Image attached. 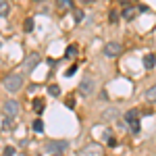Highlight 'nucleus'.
<instances>
[{
    "label": "nucleus",
    "mask_w": 156,
    "mask_h": 156,
    "mask_svg": "<svg viewBox=\"0 0 156 156\" xmlns=\"http://www.w3.org/2000/svg\"><path fill=\"white\" fill-rule=\"evenodd\" d=\"M21 85H23V75L21 73H11V75L4 77V90H9V92H19Z\"/></svg>",
    "instance_id": "1"
},
{
    "label": "nucleus",
    "mask_w": 156,
    "mask_h": 156,
    "mask_svg": "<svg viewBox=\"0 0 156 156\" xmlns=\"http://www.w3.org/2000/svg\"><path fill=\"white\" fill-rule=\"evenodd\" d=\"M123 123H125L133 133H140V112H137L135 108H131V110L125 112V121H123Z\"/></svg>",
    "instance_id": "2"
},
{
    "label": "nucleus",
    "mask_w": 156,
    "mask_h": 156,
    "mask_svg": "<svg viewBox=\"0 0 156 156\" xmlns=\"http://www.w3.org/2000/svg\"><path fill=\"white\" fill-rule=\"evenodd\" d=\"M121 42H115V40H110L104 44V56H110V58H115V56H119L121 54Z\"/></svg>",
    "instance_id": "3"
},
{
    "label": "nucleus",
    "mask_w": 156,
    "mask_h": 156,
    "mask_svg": "<svg viewBox=\"0 0 156 156\" xmlns=\"http://www.w3.org/2000/svg\"><path fill=\"white\" fill-rule=\"evenodd\" d=\"M67 148H69V142H65V140H54V142H48V144H46V150H48V152H54V154L65 152Z\"/></svg>",
    "instance_id": "4"
},
{
    "label": "nucleus",
    "mask_w": 156,
    "mask_h": 156,
    "mask_svg": "<svg viewBox=\"0 0 156 156\" xmlns=\"http://www.w3.org/2000/svg\"><path fill=\"white\" fill-rule=\"evenodd\" d=\"M79 156H104V150H102V146L100 144H87L79 152Z\"/></svg>",
    "instance_id": "5"
},
{
    "label": "nucleus",
    "mask_w": 156,
    "mask_h": 156,
    "mask_svg": "<svg viewBox=\"0 0 156 156\" xmlns=\"http://www.w3.org/2000/svg\"><path fill=\"white\" fill-rule=\"evenodd\" d=\"M94 87H96V81L92 79V77H85L81 85H79V92L83 94V96H92L94 94Z\"/></svg>",
    "instance_id": "6"
},
{
    "label": "nucleus",
    "mask_w": 156,
    "mask_h": 156,
    "mask_svg": "<svg viewBox=\"0 0 156 156\" xmlns=\"http://www.w3.org/2000/svg\"><path fill=\"white\" fill-rule=\"evenodd\" d=\"M4 112H6L9 119L17 117V112H19V104H17L15 100H6V102H4Z\"/></svg>",
    "instance_id": "7"
},
{
    "label": "nucleus",
    "mask_w": 156,
    "mask_h": 156,
    "mask_svg": "<svg viewBox=\"0 0 156 156\" xmlns=\"http://www.w3.org/2000/svg\"><path fill=\"white\" fill-rule=\"evenodd\" d=\"M37 62H40V54H29V56H27V58H25V71H31V69H34V67H36Z\"/></svg>",
    "instance_id": "8"
},
{
    "label": "nucleus",
    "mask_w": 156,
    "mask_h": 156,
    "mask_svg": "<svg viewBox=\"0 0 156 156\" xmlns=\"http://www.w3.org/2000/svg\"><path fill=\"white\" fill-rule=\"evenodd\" d=\"M144 67L146 69H154L156 67V56L154 54H146L144 56Z\"/></svg>",
    "instance_id": "9"
},
{
    "label": "nucleus",
    "mask_w": 156,
    "mask_h": 156,
    "mask_svg": "<svg viewBox=\"0 0 156 156\" xmlns=\"http://www.w3.org/2000/svg\"><path fill=\"white\" fill-rule=\"evenodd\" d=\"M135 12H137V6H125V9H123V17H125V19H133Z\"/></svg>",
    "instance_id": "10"
},
{
    "label": "nucleus",
    "mask_w": 156,
    "mask_h": 156,
    "mask_svg": "<svg viewBox=\"0 0 156 156\" xmlns=\"http://www.w3.org/2000/svg\"><path fill=\"white\" fill-rule=\"evenodd\" d=\"M44 108H46V106H44V100H42V98H36V100H34V110H36L37 115H40Z\"/></svg>",
    "instance_id": "11"
},
{
    "label": "nucleus",
    "mask_w": 156,
    "mask_h": 156,
    "mask_svg": "<svg viewBox=\"0 0 156 156\" xmlns=\"http://www.w3.org/2000/svg\"><path fill=\"white\" fill-rule=\"evenodd\" d=\"M146 98H148L150 102H156V83L152 85V87H150L148 92H146Z\"/></svg>",
    "instance_id": "12"
},
{
    "label": "nucleus",
    "mask_w": 156,
    "mask_h": 156,
    "mask_svg": "<svg viewBox=\"0 0 156 156\" xmlns=\"http://www.w3.org/2000/svg\"><path fill=\"white\" fill-rule=\"evenodd\" d=\"M34 131H37V133L44 131V121H42V119H36V121H34Z\"/></svg>",
    "instance_id": "13"
},
{
    "label": "nucleus",
    "mask_w": 156,
    "mask_h": 156,
    "mask_svg": "<svg viewBox=\"0 0 156 156\" xmlns=\"http://www.w3.org/2000/svg\"><path fill=\"white\" fill-rule=\"evenodd\" d=\"M48 94H50V96H54V98L60 96V87H58L56 83H54V85H50V87H48Z\"/></svg>",
    "instance_id": "14"
},
{
    "label": "nucleus",
    "mask_w": 156,
    "mask_h": 156,
    "mask_svg": "<svg viewBox=\"0 0 156 156\" xmlns=\"http://www.w3.org/2000/svg\"><path fill=\"white\" fill-rule=\"evenodd\" d=\"M75 54H77V48H75V46H69V48L65 50V56H67V58H73Z\"/></svg>",
    "instance_id": "15"
},
{
    "label": "nucleus",
    "mask_w": 156,
    "mask_h": 156,
    "mask_svg": "<svg viewBox=\"0 0 156 156\" xmlns=\"http://www.w3.org/2000/svg\"><path fill=\"white\" fill-rule=\"evenodd\" d=\"M56 2H58L60 9H71L73 6V0H56Z\"/></svg>",
    "instance_id": "16"
},
{
    "label": "nucleus",
    "mask_w": 156,
    "mask_h": 156,
    "mask_svg": "<svg viewBox=\"0 0 156 156\" xmlns=\"http://www.w3.org/2000/svg\"><path fill=\"white\" fill-rule=\"evenodd\" d=\"M6 12H9V2L0 0V15H6Z\"/></svg>",
    "instance_id": "17"
},
{
    "label": "nucleus",
    "mask_w": 156,
    "mask_h": 156,
    "mask_svg": "<svg viewBox=\"0 0 156 156\" xmlns=\"http://www.w3.org/2000/svg\"><path fill=\"white\" fill-rule=\"evenodd\" d=\"M75 71H77V65H71V67L65 71V75H67V77H73V75H75Z\"/></svg>",
    "instance_id": "18"
},
{
    "label": "nucleus",
    "mask_w": 156,
    "mask_h": 156,
    "mask_svg": "<svg viewBox=\"0 0 156 156\" xmlns=\"http://www.w3.org/2000/svg\"><path fill=\"white\" fill-rule=\"evenodd\" d=\"M34 29V19H27L25 21V31H31Z\"/></svg>",
    "instance_id": "19"
},
{
    "label": "nucleus",
    "mask_w": 156,
    "mask_h": 156,
    "mask_svg": "<svg viewBox=\"0 0 156 156\" xmlns=\"http://www.w3.org/2000/svg\"><path fill=\"white\" fill-rule=\"evenodd\" d=\"M15 154V148H12V146H6V148H4V156H12Z\"/></svg>",
    "instance_id": "20"
},
{
    "label": "nucleus",
    "mask_w": 156,
    "mask_h": 156,
    "mask_svg": "<svg viewBox=\"0 0 156 156\" xmlns=\"http://www.w3.org/2000/svg\"><path fill=\"white\" fill-rule=\"evenodd\" d=\"M112 117H117V110H115V108H110V110H108L106 115H104V119H112Z\"/></svg>",
    "instance_id": "21"
},
{
    "label": "nucleus",
    "mask_w": 156,
    "mask_h": 156,
    "mask_svg": "<svg viewBox=\"0 0 156 156\" xmlns=\"http://www.w3.org/2000/svg\"><path fill=\"white\" fill-rule=\"evenodd\" d=\"M117 21H119V15L112 11V12H110V23H117Z\"/></svg>",
    "instance_id": "22"
},
{
    "label": "nucleus",
    "mask_w": 156,
    "mask_h": 156,
    "mask_svg": "<svg viewBox=\"0 0 156 156\" xmlns=\"http://www.w3.org/2000/svg\"><path fill=\"white\" fill-rule=\"evenodd\" d=\"M75 19H77V21H81V19H83V12H81V11H75Z\"/></svg>",
    "instance_id": "23"
},
{
    "label": "nucleus",
    "mask_w": 156,
    "mask_h": 156,
    "mask_svg": "<svg viewBox=\"0 0 156 156\" xmlns=\"http://www.w3.org/2000/svg\"><path fill=\"white\" fill-rule=\"evenodd\" d=\"M108 146H112V148H115V146H117V140H115V137H108Z\"/></svg>",
    "instance_id": "24"
},
{
    "label": "nucleus",
    "mask_w": 156,
    "mask_h": 156,
    "mask_svg": "<svg viewBox=\"0 0 156 156\" xmlns=\"http://www.w3.org/2000/svg\"><path fill=\"white\" fill-rule=\"evenodd\" d=\"M67 106H69V108L75 106V100H73V98H69V100H67Z\"/></svg>",
    "instance_id": "25"
},
{
    "label": "nucleus",
    "mask_w": 156,
    "mask_h": 156,
    "mask_svg": "<svg viewBox=\"0 0 156 156\" xmlns=\"http://www.w3.org/2000/svg\"><path fill=\"white\" fill-rule=\"evenodd\" d=\"M54 156H60V154H54Z\"/></svg>",
    "instance_id": "26"
}]
</instances>
